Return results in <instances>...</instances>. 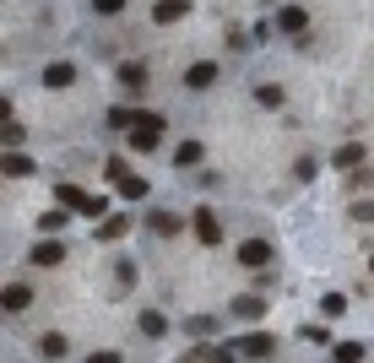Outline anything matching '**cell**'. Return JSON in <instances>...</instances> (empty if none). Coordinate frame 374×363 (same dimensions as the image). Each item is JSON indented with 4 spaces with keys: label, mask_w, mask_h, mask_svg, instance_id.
<instances>
[{
    "label": "cell",
    "mask_w": 374,
    "mask_h": 363,
    "mask_svg": "<svg viewBox=\"0 0 374 363\" xmlns=\"http://www.w3.org/2000/svg\"><path fill=\"white\" fill-rule=\"evenodd\" d=\"M163 130H168V120H163V114H141V120L130 125V152H158Z\"/></svg>",
    "instance_id": "obj_1"
},
{
    "label": "cell",
    "mask_w": 374,
    "mask_h": 363,
    "mask_svg": "<svg viewBox=\"0 0 374 363\" xmlns=\"http://www.w3.org/2000/svg\"><path fill=\"white\" fill-rule=\"evenodd\" d=\"M190 228H195V239H201V244H212V249L223 244V222H217V212H212V206H195Z\"/></svg>",
    "instance_id": "obj_2"
},
{
    "label": "cell",
    "mask_w": 374,
    "mask_h": 363,
    "mask_svg": "<svg viewBox=\"0 0 374 363\" xmlns=\"http://www.w3.org/2000/svg\"><path fill=\"white\" fill-rule=\"evenodd\" d=\"M239 352H244V358H271V352H277V336H271V331H249V336H239Z\"/></svg>",
    "instance_id": "obj_3"
},
{
    "label": "cell",
    "mask_w": 374,
    "mask_h": 363,
    "mask_svg": "<svg viewBox=\"0 0 374 363\" xmlns=\"http://www.w3.org/2000/svg\"><path fill=\"white\" fill-rule=\"evenodd\" d=\"M239 266L266 271V266H271V244H266V239H244V244H239Z\"/></svg>",
    "instance_id": "obj_4"
},
{
    "label": "cell",
    "mask_w": 374,
    "mask_h": 363,
    "mask_svg": "<svg viewBox=\"0 0 374 363\" xmlns=\"http://www.w3.org/2000/svg\"><path fill=\"white\" fill-rule=\"evenodd\" d=\"M27 261H33V266H60V261H65V244L43 233V239L33 244V249H27Z\"/></svg>",
    "instance_id": "obj_5"
},
{
    "label": "cell",
    "mask_w": 374,
    "mask_h": 363,
    "mask_svg": "<svg viewBox=\"0 0 374 363\" xmlns=\"http://www.w3.org/2000/svg\"><path fill=\"white\" fill-rule=\"evenodd\" d=\"M304 27H310V11H304V6H282V11H277V33H288V39H298Z\"/></svg>",
    "instance_id": "obj_6"
},
{
    "label": "cell",
    "mask_w": 374,
    "mask_h": 363,
    "mask_svg": "<svg viewBox=\"0 0 374 363\" xmlns=\"http://www.w3.org/2000/svg\"><path fill=\"white\" fill-rule=\"evenodd\" d=\"M0 303H6V315H22V309H33V287L27 282H6Z\"/></svg>",
    "instance_id": "obj_7"
},
{
    "label": "cell",
    "mask_w": 374,
    "mask_h": 363,
    "mask_svg": "<svg viewBox=\"0 0 374 363\" xmlns=\"http://www.w3.org/2000/svg\"><path fill=\"white\" fill-rule=\"evenodd\" d=\"M369 158V152H363V142H347V146H336L331 152V168H342V174H358V163Z\"/></svg>",
    "instance_id": "obj_8"
},
{
    "label": "cell",
    "mask_w": 374,
    "mask_h": 363,
    "mask_svg": "<svg viewBox=\"0 0 374 363\" xmlns=\"http://www.w3.org/2000/svg\"><path fill=\"white\" fill-rule=\"evenodd\" d=\"M261 315H266V299H261V293H244V299H233V320L255 325Z\"/></svg>",
    "instance_id": "obj_9"
},
{
    "label": "cell",
    "mask_w": 374,
    "mask_h": 363,
    "mask_svg": "<svg viewBox=\"0 0 374 363\" xmlns=\"http://www.w3.org/2000/svg\"><path fill=\"white\" fill-rule=\"evenodd\" d=\"M130 233V212H109V217H98V239H125Z\"/></svg>",
    "instance_id": "obj_10"
},
{
    "label": "cell",
    "mask_w": 374,
    "mask_h": 363,
    "mask_svg": "<svg viewBox=\"0 0 374 363\" xmlns=\"http://www.w3.org/2000/svg\"><path fill=\"white\" fill-rule=\"evenodd\" d=\"M39 352H43L49 363H60L65 352H71V336H60V331H43V336H39Z\"/></svg>",
    "instance_id": "obj_11"
},
{
    "label": "cell",
    "mask_w": 374,
    "mask_h": 363,
    "mask_svg": "<svg viewBox=\"0 0 374 363\" xmlns=\"http://www.w3.org/2000/svg\"><path fill=\"white\" fill-rule=\"evenodd\" d=\"M146 233H158V239H174V233H179V217H174V212H146Z\"/></svg>",
    "instance_id": "obj_12"
},
{
    "label": "cell",
    "mask_w": 374,
    "mask_h": 363,
    "mask_svg": "<svg viewBox=\"0 0 374 363\" xmlns=\"http://www.w3.org/2000/svg\"><path fill=\"white\" fill-rule=\"evenodd\" d=\"M55 201L60 206H71V212H87V201H92V196H82V184H55Z\"/></svg>",
    "instance_id": "obj_13"
},
{
    "label": "cell",
    "mask_w": 374,
    "mask_h": 363,
    "mask_svg": "<svg viewBox=\"0 0 374 363\" xmlns=\"http://www.w3.org/2000/svg\"><path fill=\"white\" fill-rule=\"evenodd\" d=\"M71 81H76V65H71V60L43 65V87H71Z\"/></svg>",
    "instance_id": "obj_14"
},
{
    "label": "cell",
    "mask_w": 374,
    "mask_h": 363,
    "mask_svg": "<svg viewBox=\"0 0 374 363\" xmlns=\"http://www.w3.org/2000/svg\"><path fill=\"white\" fill-rule=\"evenodd\" d=\"M0 168H6V179H27V174H33V158H27V152H17V146H11V152H6V163H0Z\"/></svg>",
    "instance_id": "obj_15"
},
{
    "label": "cell",
    "mask_w": 374,
    "mask_h": 363,
    "mask_svg": "<svg viewBox=\"0 0 374 363\" xmlns=\"http://www.w3.org/2000/svg\"><path fill=\"white\" fill-rule=\"evenodd\" d=\"M146 196H152V184H146V179H136V174H125V179H120V201H146Z\"/></svg>",
    "instance_id": "obj_16"
},
{
    "label": "cell",
    "mask_w": 374,
    "mask_h": 363,
    "mask_svg": "<svg viewBox=\"0 0 374 363\" xmlns=\"http://www.w3.org/2000/svg\"><path fill=\"white\" fill-rule=\"evenodd\" d=\"M212 81H217V65H212V60H201V65H190V71H185V87H212Z\"/></svg>",
    "instance_id": "obj_17"
},
{
    "label": "cell",
    "mask_w": 374,
    "mask_h": 363,
    "mask_svg": "<svg viewBox=\"0 0 374 363\" xmlns=\"http://www.w3.org/2000/svg\"><path fill=\"white\" fill-rule=\"evenodd\" d=\"M363 352H369L363 342H336L331 347V363H363Z\"/></svg>",
    "instance_id": "obj_18"
},
{
    "label": "cell",
    "mask_w": 374,
    "mask_h": 363,
    "mask_svg": "<svg viewBox=\"0 0 374 363\" xmlns=\"http://www.w3.org/2000/svg\"><path fill=\"white\" fill-rule=\"evenodd\" d=\"M190 11V0H158V6H152V17L158 22H179Z\"/></svg>",
    "instance_id": "obj_19"
},
{
    "label": "cell",
    "mask_w": 374,
    "mask_h": 363,
    "mask_svg": "<svg viewBox=\"0 0 374 363\" xmlns=\"http://www.w3.org/2000/svg\"><path fill=\"white\" fill-rule=\"evenodd\" d=\"M141 81H146V71H141L136 60H125V65H120V87H125V93H141Z\"/></svg>",
    "instance_id": "obj_20"
},
{
    "label": "cell",
    "mask_w": 374,
    "mask_h": 363,
    "mask_svg": "<svg viewBox=\"0 0 374 363\" xmlns=\"http://www.w3.org/2000/svg\"><path fill=\"white\" fill-rule=\"evenodd\" d=\"M136 325H141V336H152V342H158V336L168 331V320L158 315V309H141V320H136Z\"/></svg>",
    "instance_id": "obj_21"
},
{
    "label": "cell",
    "mask_w": 374,
    "mask_h": 363,
    "mask_svg": "<svg viewBox=\"0 0 374 363\" xmlns=\"http://www.w3.org/2000/svg\"><path fill=\"white\" fill-rule=\"evenodd\" d=\"M320 315H326V320H342V315H347V299H342V293H326V299H320Z\"/></svg>",
    "instance_id": "obj_22"
},
{
    "label": "cell",
    "mask_w": 374,
    "mask_h": 363,
    "mask_svg": "<svg viewBox=\"0 0 374 363\" xmlns=\"http://www.w3.org/2000/svg\"><path fill=\"white\" fill-rule=\"evenodd\" d=\"M293 336H298V342H314V347H326V342H331V331H326V325H298Z\"/></svg>",
    "instance_id": "obj_23"
},
{
    "label": "cell",
    "mask_w": 374,
    "mask_h": 363,
    "mask_svg": "<svg viewBox=\"0 0 374 363\" xmlns=\"http://www.w3.org/2000/svg\"><path fill=\"white\" fill-rule=\"evenodd\" d=\"M174 163H179V168H195V163H201V142H179Z\"/></svg>",
    "instance_id": "obj_24"
},
{
    "label": "cell",
    "mask_w": 374,
    "mask_h": 363,
    "mask_svg": "<svg viewBox=\"0 0 374 363\" xmlns=\"http://www.w3.org/2000/svg\"><path fill=\"white\" fill-rule=\"evenodd\" d=\"M255 98H261V109H282V87L266 81V87H255Z\"/></svg>",
    "instance_id": "obj_25"
},
{
    "label": "cell",
    "mask_w": 374,
    "mask_h": 363,
    "mask_svg": "<svg viewBox=\"0 0 374 363\" xmlns=\"http://www.w3.org/2000/svg\"><path fill=\"white\" fill-rule=\"evenodd\" d=\"M136 120H141V109H109V125H114V130H130Z\"/></svg>",
    "instance_id": "obj_26"
},
{
    "label": "cell",
    "mask_w": 374,
    "mask_h": 363,
    "mask_svg": "<svg viewBox=\"0 0 374 363\" xmlns=\"http://www.w3.org/2000/svg\"><path fill=\"white\" fill-rule=\"evenodd\" d=\"M65 212H71V206H55V212H43L39 228H43V233H60V228H65Z\"/></svg>",
    "instance_id": "obj_27"
},
{
    "label": "cell",
    "mask_w": 374,
    "mask_h": 363,
    "mask_svg": "<svg viewBox=\"0 0 374 363\" xmlns=\"http://www.w3.org/2000/svg\"><path fill=\"white\" fill-rule=\"evenodd\" d=\"M190 336H212V331H217V320H212V315H201V320H195V315H190V325H185Z\"/></svg>",
    "instance_id": "obj_28"
},
{
    "label": "cell",
    "mask_w": 374,
    "mask_h": 363,
    "mask_svg": "<svg viewBox=\"0 0 374 363\" xmlns=\"http://www.w3.org/2000/svg\"><path fill=\"white\" fill-rule=\"evenodd\" d=\"M104 174H109V179H114V184H120L125 174H130V168H125V158H109V163H104Z\"/></svg>",
    "instance_id": "obj_29"
},
{
    "label": "cell",
    "mask_w": 374,
    "mask_h": 363,
    "mask_svg": "<svg viewBox=\"0 0 374 363\" xmlns=\"http://www.w3.org/2000/svg\"><path fill=\"white\" fill-rule=\"evenodd\" d=\"M92 6H98V11H104V17H114V11H120L125 0H92Z\"/></svg>",
    "instance_id": "obj_30"
},
{
    "label": "cell",
    "mask_w": 374,
    "mask_h": 363,
    "mask_svg": "<svg viewBox=\"0 0 374 363\" xmlns=\"http://www.w3.org/2000/svg\"><path fill=\"white\" fill-rule=\"evenodd\" d=\"M87 363H120V352L109 347V352H92V358H87Z\"/></svg>",
    "instance_id": "obj_31"
},
{
    "label": "cell",
    "mask_w": 374,
    "mask_h": 363,
    "mask_svg": "<svg viewBox=\"0 0 374 363\" xmlns=\"http://www.w3.org/2000/svg\"><path fill=\"white\" fill-rule=\"evenodd\" d=\"M353 217H358V222H374V206H369V201H363V206H353Z\"/></svg>",
    "instance_id": "obj_32"
},
{
    "label": "cell",
    "mask_w": 374,
    "mask_h": 363,
    "mask_svg": "<svg viewBox=\"0 0 374 363\" xmlns=\"http://www.w3.org/2000/svg\"><path fill=\"white\" fill-rule=\"evenodd\" d=\"M369 271H374V255H369Z\"/></svg>",
    "instance_id": "obj_33"
}]
</instances>
